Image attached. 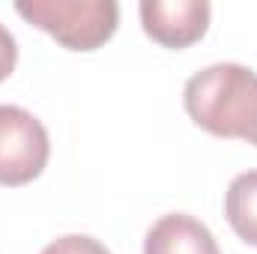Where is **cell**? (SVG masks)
<instances>
[{
  "label": "cell",
  "mask_w": 257,
  "mask_h": 254,
  "mask_svg": "<svg viewBox=\"0 0 257 254\" xmlns=\"http://www.w3.org/2000/svg\"><path fill=\"white\" fill-rule=\"evenodd\" d=\"M186 111L215 138L251 141L257 132V72L242 63H215L194 72L183 90Z\"/></svg>",
  "instance_id": "obj_1"
},
{
  "label": "cell",
  "mask_w": 257,
  "mask_h": 254,
  "mask_svg": "<svg viewBox=\"0 0 257 254\" xmlns=\"http://www.w3.org/2000/svg\"><path fill=\"white\" fill-rule=\"evenodd\" d=\"M15 12L72 51L105 45L120 24V6L114 0H21Z\"/></svg>",
  "instance_id": "obj_2"
},
{
  "label": "cell",
  "mask_w": 257,
  "mask_h": 254,
  "mask_svg": "<svg viewBox=\"0 0 257 254\" xmlns=\"http://www.w3.org/2000/svg\"><path fill=\"white\" fill-rule=\"evenodd\" d=\"M51 141L39 117L18 105H0V186H27L48 165Z\"/></svg>",
  "instance_id": "obj_3"
},
{
  "label": "cell",
  "mask_w": 257,
  "mask_h": 254,
  "mask_svg": "<svg viewBox=\"0 0 257 254\" xmlns=\"http://www.w3.org/2000/svg\"><path fill=\"white\" fill-rule=\"evenodd\" d=\"M141 24L165 48H189L209 27L206 0H141Z\"/></svg>",
  "instance_id": "obj_4"
},
{
  "label": "cell",
  "mask_w": 257,
  "mask_h": 254,
  "mask_svg": "<svg viewBox=\"0 0 257 254\" xmlns=\"http://www.w3.org/2000/svg\"><path fill=\"white\" fill-rule=\"evenodd\" d=\"M144 254H221L212 230L189 212L162 215L144 239Z\"/></svg>",
  "instance_id": "obj_5"
},
{
  "label": "cell",
  "mask_w": 257,
  "mask_h": 254,
  "mask_svg": "<svg viewBox=\"0 0 257 254\" xmlns=\"http://www.w3.org/2000/svg\"><path fill=\"white\" fill-rule=\"evenodd\" d=\"M224 215L233 233L257 248V171H245L233 177L224 194Z\"/></svg>",
  "instance_id": "obj_6"
},
{
  "label": "cell",
  "mask_w": 257,
  "mask_h": 254,
  "mask_svg": "<svg viewBox=\"0 0 257 254\" xmlns=\"http://www.w3.org/2000/svg\"><path fill=\"white\" fill-rule=\"evenodd\" d=\"M42 254H111L105 242L93 239V236H84V233H69V236H60L54 242H48Z\"/></svg>",
  "instance_id": "obj_7"
},
{
  "label": "cell",
  "mask_w": 257,
  "mask_h": 254,
  "mask_svg": "<svg viewBox=\"0 0 257 254\" xmlns=\"http://www.w3.org/2000/svg\"><path fill=\"white\" fill-rule=\"evenodd\" d=\"M18 60V45H15V36L0 24V81H6L15 69Z\"/></svg>",
  "instance_id": "obj_8"
},
{
  "label": "cell",
  "mask_w": 257,
  "mask_h": 254,
  "mask_svg": "<svg viewBox=\"0 0 257 254\" xmlns=\"http://www.w3.org/2000/svg\"><path fill=\"white\" fill-rule=\"evenodd\" d=\"M248 144H254V147H257V132L251 135V141H248Z\"/></svg>",
  "instance_id": "obj_9"
}]
</instances>
